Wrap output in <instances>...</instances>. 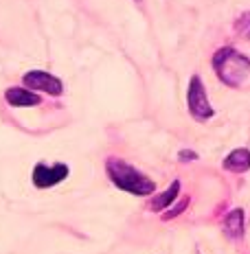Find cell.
<instances>
[{"instance_id":"cell-1","label":"cell","mask_w":250,"mask_h":254,"mask_svg":"<svg viewBox=\"0 0 250 254\" xmlns=\"http://www.w3.org/2000/svg\"><path fill=\"white\" fill-rule=\"evenodd\" d=\"M105 173L112 180L114 187H119L125 193L136 195V197H147L156 190L154 180L143 176L138 169H134L130 162L121 160V158H108L105 160Z\"/></svg>"},{"instance_id":"cell-2","label":"cell","mask_w":250,"mask_h":254,"mask_svg":"<svg viewBox=\"0 0 250 254\" xmlns=\"http://www.w3.org/2000/svg\"><path fill=\"white\" fill-rule=\"evenodd\" d=\"M213 68H215L222 83L231 88H239L250 72V60L233 46H224L213 55Z\"/></svg>"},{"instance_id":"cell-3","label":"cell","mask_w":250,"mask_h":254,"mask_svg":"<svg viewBox=\"0 0 250 254\" xmlns=\"http://www.w3.org/2000/svg\"><path fill=\"white\" fill-rule=\"evenodd\" d=\"M187 103H189V112L193 119L198 121H206L215 114L213 105L209 103V97H206V90H204V83L202 79L195 75L193 79L189 81V94H187Z\"/></svg>"},{"instance_id":"cell-4","label":"cell","mask_w":250,"mask_h":254,"mask_svg":"<svg viewBox=\"0 0 250 254\" xmlns=\"http://www.w3.org/2000/svg\"><path fill=\"white\" fill-rule=\"evenodd\" d=\"M68 173H71V169L66 165H62V162H57V165H44V162H38V165L33 167V184L38 189H51L55 187V184L64 182V180L68 178Z\"/></svg>"},{"instance_id":"cell-5","label":"cell","mask_w":250,"mask_h":254,"mask_svg":"<svg viewBox=\"0 0 250 254\" xmlns=\"http://www.w3.org/2000/svg\"><path fill=\"white\" fill-rule=\"evenodd\" d=\"M24 86L29 90H40V92H46L51 97H62L64 94V83L51 72L44 70H29L24 75Z\"/></svg>"},{"instance_id":"cell-6","label":"cell","mask_w":250,"mask_h":254,"mask_svg":"<svg viewBox=\"0 0 250 254\" xmlns=\"http://www.w3.org/2000/svg\"><path fill=\"white\" fill-rule=\"evenodd\" d=\"M4 99L13 108H33V105H40V97L29 88H9L4 92Z\"/></svg>"},{"instance_id":"cell-7","label":"cell","mask_w":250,"mask_h":254,"mask_svg":"<svg viewBox=\"0 0 250 254\" xmlns=\"http://www.w3.org/2000/svg\"><path fill=\"white\" fill-rule=\"evenodd\" d=\"M224 169L231 173H244L250 169V151L248 149H235L224 158Z\"/></svg>"},{"instance_id":"cell-8","label":"cell","mask_w":250,"mask_h":254,"mask_svg":"<svg viewBox=\"0 0 250 254\" xmlns=\"http://www.w3.org/2000/svg\"><path fill=\"white\" fill-rule=\"evenodd\" d=\"M224 232H226L228 239H242L244 237V210L242 208H235L226 215Z\"/></svg>"},{"instance_id":"cell-9","label":"cell","mask_w":250,"mask_h":254,"mask_svg":"<svg viewBox=\"0 0 250 254\" xmlns=\"http://www.w3.org/2000/svg\"><path fill=\"white\" fill-rule=\"evenodd\" d=\"M178 195H180V180H173L171 187L165 190L161 197H156L152 202V210H154V213H161V210H165L169 204L175 202V197H178Z\"/></svg>"},{"instance_id":"cell-10","label":"cell","mask_w":250,"mask_h":254,"mask_svg":"<svg viewBox=\"0 0 250 254\" xmlns=\"http://www.w3.org/2000/svg\"><path fill=\"white\" fill-rule=\"evenodd\" d=\"M235 31L242 38H246V40H250V11H246V13H242L237 18V22H235Z\"/></svg>"},{"instance_id":"cell-11","label":"cell","mask_w":250,"mask_h":254,"mask_svg":"<svg viewBox=\"0 0 250 254\" xmlns=\"http://www.w3.org/2000/svg\"><path fill=\"white\" fill-rule=\"evenodd\" d=\"M187 204H189V199H187V197H184V199H182V204H180V206H175V208L171 210V213H169V215H165V217H167V219H171V217H175V215H180V213H182V210H184V208H187Z\"/></svg>"},{"instance_id":"cell-12","label":"cell","mask_w":250,"mask_h":254,"mask_svg":"<svg viewBox=\"0 0 250 254\" xmlns=\"http://www.w3.org/2000/svg\"><path fill=\"white\" fill-rule=\"evenodd\" d=\"M195 158H198L195 151H182L180 153V160H195Z\"/></svg>"}]
</instances>
